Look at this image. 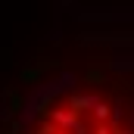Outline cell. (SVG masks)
<instances>
[{
	"label": "cell",
	"instance_id": "1",
	"mask_svg": "<svg viewBox=\"0 0 134 134\" xmlns=\"http://www.w3.org/2000/svg\"><path fill=\"white\" fill-rule=\"evenodd\" d=\"M94 103H97L94 94H72L66 106H69V109H75L78 115H84V112H91V106H94Z\"/></svg>",
	"mask_w": 134,
	"mask_h": 134
}]
</instances>
